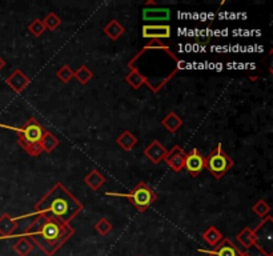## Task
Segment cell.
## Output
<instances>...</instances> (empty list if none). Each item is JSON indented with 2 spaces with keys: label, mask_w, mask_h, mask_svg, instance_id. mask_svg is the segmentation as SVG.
I'll return each mask as SVG.
<instances>
[{
  "label": "cell",
  "mask_w": 273,
  "mask_h": 256,
  "mask_svg": "<svg viewBox=\"0 0 273 256\" xmlns=\"http://www.w3.org/2000/svg\"><path fill=\"white\" fill-rule=\"evenodd\" d=\"M143 19L145 21H168L171 19L170 8H147L143 9Z\"/></svg>",
  "instance_id": "13"
},
{
  "label": "cell",
  "mask_w": 273,
  "mask_h": 256,
  "mask_svg": "<svg viewBox=\"0 0 273 256\" xmlns=\"http://www.w3.org/2000/svg\"><path fill=\"white\" fill-rule=\"evenodd\" d=\"M33 243L27 238H20L16 243L12 246V250L17 254V256H28L33 251Z\"/></svg>",
  "instance_id": "20"
},
{
  "label": "cell",
  "mask_w": 273,
  "mask_h": 256,
  "mask_svg": "<svg viewBox=\"0 0 273 256\" xmlns=\"http://www.w3.org/2000/svg\"><path fill=\"white\" fill-rule=\"evenodd\" d=\"M185 151L180 147V145H175L172 149H168V152L164 156L163 160L174 169L175 172H180L184 168V163H185Z\"/></svg>",
  "instance_id": "10"
},
{
  "label": "cell",
  "mask_w": 273,
  "mask_h": 256,
  "mask_svg": "<svg viewBox=\"0 0 273 256\" xmlns=\"http://www.w3.org/2000/svg\"><path fill=\"white\" fill-rule=\"evenodd\" d=\"M253 246L264 256H273V219L268 215L261 219V223L253 230Z\"/></svg>",
  "instance_id": "5"
},
{
  "label": "cell",
  "mask_w": 273,
  "mask_h": 256,
  "mask_svg": "<svg viewBox=\"0 0 273 256\" xmlns=\"http://www.w3.org/2000/svg\"><path fill=\"white\" fill-rule=\"evenodd\" d=\"M74 234L75 230L71 226L63 224L52 216L37 215L31 226L25 228L20 238L31 239V242L37 244L47 256H54Z\"/></svg>",
  "instance_id": "1"
},
{
  "label": "cell",
  "mask_w": 273,
  "mask_h": 256,
  "mask_svg": "<svg viewBox=\"0 0 273 256\" xmlns=\"http://www.w3.org/2000/svg\"><path fill=\"white\" fill-rule=\"evenodd\" d=\"M116 143H117V145H119L120 148H123L124 151L129 152V151H132V149L135 148V145L137 144V137L135 136L132 132L124 131L120 136L116 139Z\"/></svg>",
  "instance_id": "19"
},
{
  "label": "cell",
  "mask_w": 273,
  "mask_h": 256,
  "mask_svg": "<svg viewBox=\"0 0 273 256\" xmlns=\"http://www.w3.org/2000/svg\"><path fill=\"white\" fill-rule=\"evenodd\" d=\"M199 252L207 254L209 256H240L241 250L228 238H223V240L215 246L213 250H199Z\"/></svg>",
  "instance_id": "8"
},
{
  "label": "cell",
  "mask_w": 273,
  "mask_h": 256,
  "mask_svg": "<svg viewBox=\"0 0 273 256\" xmlns=\"http://www.w3.org/2000/svg\"><path fill=\"white\" fill-rule=\"evenodd\" d=\"M223 234L215 227V226H211V227L208 228L207 231L203 234V239L205 240V243L212 246V247H215L216 244L220 243L221 240H223Z\"/></svg>",
  "instance_id": "24"
},
{
  "label": "cell",
  "mask_w": 273,
  "mask_h": 256,
  "mask_svg": "<svg viewBox=\"0 0 273 256\" xmlns=\"http://www.w3.org/2000/svg\"><path fill=\"white\" fill-rule=\"evenodd\" d=\"M17 143H19V145H20L21 148L24 149L25 152L28 153L29 156L36 157L39 156V155H42L43 148H42V144H40V141H36V143H29V141H25L24 139L19 137V139H17Z\"/></svg>",
  "instance_id": "23"
},
{
  "label": "cell",
  "mask_w": 273,
  "mask_h": 256,
  "mask_svg": "<svg viewBox=\"0 0 273 256\" xmlns=\"http://www.w3.org/2000/svg\"><path fill=\"white\" fill-rule=\"evenodd\" d=\"M141 35L144 39H152V40H160V39H170L172 35L171 25L168 24H145L141 28Z\"/></svg>",
  "instance_id": "9"
},
{
  "label": "cell",
  "mask_w": 273,
  "mask_h": 256,
  "mask_svg": "<svg viewBox=\"0 0 273 256\" xmlns=\"http://www.w3.org/2000/svg\"><path fill=\"white\" fill-rule=\"evenodd\" d=\"M182 124H184V122H182V116L178 115V114L174 111L170 112V114H167L166 118L162 120V126L171 133L178 132L179 129L182 127Z\"/></svg>",
  "instance_id": "16"
},
{
  "label": "cell",
  "mask_w": 273,
  "mask_h": 256,
  "mask_svg": "<svg viewBox=\"0 0 273 256\" xmlns=\"http://www.w3.org/2000/svg\"><path fill=\"white\" fill-rule=\"evenodd\" d=\"M167 152H168V149H167L159 140H153L152 143L144 149L145 157H148V160H151L152 164H159V163L164 159Z\"/></svg>",
  "instance_id": "12"
},
{
  "label": "cell",
  "mask_w": 273,
  "mask_h": 256,
  "mask_svg": "<svg viewBox=\"0 0 273 256\" xmlns=\"http://www.w3.org/2000/svg\"><path fill=\"white\" fill-rule=\"evenodd\" d=\"M5 83H7V86L11 87V90H13L16 94H20V92H23L25 88L28 87L31 80H29L28 76L23 71L17 68V70H15L12 74L9 75L8 78L5 79Z\"/></svg>",
  "instance_id": "11"
},
{
  "label": "cell",
  "mask_w": 273,
  "mask_h": 256,
  "mask_svg": "<svg viewBox=\"0 0 273 256\" xmlns=\"http://www.w3.org/2000/svg\"><path fill=\"white\" fill-rule=\"evenodd\" d=\"M74 75H75L74 70H72L70 66H67V64L60 67V68L58 70V72H56V76H58L63 83L71 82V80L74 79Z\"/></svg>",
  "instance_id": "30"
},
{
  "label": "cell",
  "mask_w": 273,
  "mask_h": 256,
  "mask_svg": "<svg viewBox=\"0 0 273 256\" xmlns=\"http://www.w3.org/2000/svg\"><path fill=\"white\" fill-rule=\"evenodd\" d=\"M84 210L82 203L63 186L56 183L33 207V215H47L50 212L52 218L63 224L70 226L72 220Z\"/></svg>",
  "instance_id": "2"
},
{
  "label": "cell",
  "mask_w": 273,
  "mask_h": 256,
  "mask_svg": "<svg viewBox=\"0 0 273 256\" xmlns=\"http://www.w3.org/2000/svg\"><path fill=\"white\" fill-rule=\"evenodd\" d=\"M44 132H46V128L33 118H31L23 127L17 129L19 137L29 143H36V141L42 140Z\"/></svg>",
  "instance_id": "6"
},
{
  "label": "cell",
  "mask_w": 273,
  "mask_h": 256,
  "mask_svg": "<svg viewBox=\"0 0 273 256\" xmlns=\"http://www.w3.org/2000/svg\"><path fill=\"white\" fill-rule=\"evenodd\" d=\"M184 168L188 171L190 176H193V178L199 176L205 169V157L203 156V153L197 148H193L189 153H186Z\"/></svg>",
  "instance_id": "7"
},
{
  "label": "cell",
  "mask_w": 273,
  "mask_h": 256,
  "mask_svg": "<svg viewBox=\"0 0 273 256\" xmlns=\"http://www.w3.org/2000/svg\"><path fill=\"white\" fill-rule=\"evenodd\" d=\"M96 232L101 236H107L109 232L112 231V224L111 222L105 218H101V219L97 220V223L95 224Z\"/></svg>",
  "instance_id": "29"
},
{
  "label": "cell",
  "mask_w": 273,
  "mask_h": 256,
  "mask_svg": "<svg viewBox=\"0 0 273 256\" xmlns=\"http://www.w3.org/2000/svg\"><path fill=\"white\" fill-rule=\"evenodd\" d=\"M129 68H131V71H129L128 75H125V82L128 83L133 90H140L144 84L149 86L148 79L145 78L144 75H141L140 71L137 70L136 67H129Z\"/></svg>",
  "instance_id": "15"
},
{
  "label": "cell",
  "mask_w": 273,
  "mask_h": 256,
  "mask_svg": "<svg viewBox=\"0 0 273 256\" xmlns=\"http://www.w3.org/2000/svg\"><path fill=\"white\" fill-rule=\"evenodd\" d=\"M235 165V160L223 149L221 143L217 144L209 156L205 157V169H208L216 179H221Z\"/></svg>",
  "instance_id": "4"
},
{
  "label": "cell",
  "mask_w": 273,
  "mask_h": 256,
  "mask_svg": "<svg viewBox=\"0 0 273 256\" xmlns=\"http://www.w3.org/2000/svg\"><path fill=\"white\" fill-rule=\"evenodd\" d=\"M28 31L32 33L35 37H39L46 32V25H44L42 19H33V20L29 23Z\"/></svg>",
  "instance_id": "28"
},
{
  "label": "cell",
  "mask_w": 273,
  "mask_h": 256,
  "mask_svg": "<svg viewBox=\"0 0 273 256\" xmlns=\"http://www.w3.org/2000/svg\"><path fill=\"white\" fill-rule=\"evenodd\" d=\"M253 214H256L260 219H264L267 216L269 215V212H271V206H269L268 203L265 202V200H259V202L252 207Z\"/></svg>",
  "instance_id": "26"
},
{
  "label": "cell",
  "mask_w": 273,
  "mask_h": 256,
  "mask_svg": "<svg viewBox=\"0 0 273 256\" xmlns=\"http://www.w3.org/2000/svg\"><path fill=\"white\" fill-rule=\"evenodd\" d=\"M237 243L243 246L245 250H249L255 243V236H253V230L249 227H245L244 230H241L236 235Z\"/></svg>",
  "instance_id": "21"
},
{
  "label": "cell",
  "mask_w": 273,
  "mask_h": 256,
  "mask_svg": "<svg viewBox=\"0 0 273 256\" xmlns=\"http://www.w3.org/2000/svg\"><path fill=\"white\" fill-rule=\"evenodd\" d=\"M59 139L56 136H55L54 133L50 132V131H47L44 132V135H43L42 140H40V144H42V148H43V152H47V153H51L52 151H54L56 147L59 145Z\"/></svg>",
  "instance_id": "22"
},
{
  "label": "cell",
  "mask_w": 273,
  "mask_h": 256,
  "mask_svg": "<svg viewBox=\"0 0 273 256\" xmlns=\"http://www.w3.org/2000/svg\"><path fill=\"white\" fill-rule=\"evenodd\" d=\"M107 182V179L103 174H100L97 169H92L86 176H84V183L87 184L92 191H97L104 183Z\"/></svg>",
  "instance_id": "17"
},
{
  "label": "cell",
  "mask_w": 273,
  "mask_h": 256,
  "mask_svg": "<svg viewBox=\"0 0 273 256\" xmlns=\"http://www.w3.org/2000/svg\"><path fill=\"white\" fill-rule=\"evenodd\" d=\"M107 195H113V196H121V198H127L129 203L136 208L139 212H144L152 206L153 203L158 200V195L156 192L145 183H139L135 188L128 194H112L108 192Z\"/></svg>",
  "instance_id": "3"
},
{
  "label": "cell",
  "mask_w": 273,
  "mask_h": 256,
  "mask_svg": "<svg viewBox=\"0 0 273 256\" xmlns=\"http://www.w3.org/2000/svg\"><path fill=\"white\" fill-rule=\"evenodd\" d=\"M240 256H252V255H251L249 252H241Z\"/></svg>",
  "instance_id": "32"
},
{
  "label": "cell",
  "mask_w": 273,
  "mask_h": 256,
  "mask_svg": "<svg viewBox=\"0 0 273 256\" xmlns=\"http://www.w3.org/2000/svg\"><path fill=\"white\" fill-rule=\"evenodd\" d=\"M17 219H13L9 214H3L0 216V239L11 238L17 228Z\"/></svg>",
  "instance_id": "14"
},
{
  "label": "cell",
  "mask_w": 273,
  "mask_h": 256,
  "mask_svg": "<svg viewBox=\"0 0 273 256\" xmlns=\"http://www.w3.org/2000/svg\"><path fill=\"white\" fill-rule=\"evenodd\" d=\"M5 67V62H4V59H1V56H0V71L3 70Z\"/></svg>",
  "instance_id": "31"
},
{
  "label": "cell",
  "mask_w": 273,
  "mask_h": 256,
  "mask_svg": "<svg viewBox=\"0 0 273 256\" xmlns=\"http://www.w3.org/2000/svg\"><path fill=\"white\" fill-rule=\"evenodd\" d=\"M103 31L104 33L111 39V40L116 41L119 37L121 36V35H123V33L125 32V28L120 24V21L113 19V20L109 21V23L104 27Z\"/></svg>",
  "instance_id": "18"
},
{
  "label": "cell",
  "mask_w": 273,
  "mask_h": 256,
  "mask_svg": "<svg viewBox=\"0 0 273 256\" xmlns=\"http://www.w3.org/2000/svg\"><path fill=\"white\" fill-rule=\"evenodd\" d=\"M74 72H75L74 78L76 79L80 84H83V86H86V84H87V83L93 78V72H92V71L90 70L86 64L79 67V68H78V70H75Z\"/></svg>",
  "instance_id": "25"
},
{
  "label": "cell",
  "mask_w": 273,
  "mask_h": 256,
  "mask_svg": "<svg viewBox=\"0 0 273 256\" xmlns=\"http://www.w3.org/2000/svg\"><path fill=\"white\" fill-rule=\"evenodd\" d=\"M43 23L46 25V29H50V31H55V29L60 27L62 24V19L56 15L55 12L47 13L46 17L43 19Z\"/></svg>",
  "instance_id": "27"
}]
</instances>
